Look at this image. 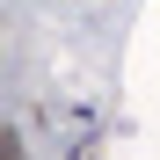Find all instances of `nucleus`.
Instances as JSON below:
<instances>
[{"mask_svg": "<svg viewBox=\"0 0 160 160\" xmlns=\"http://www.w3.org/2000/svg\"><path fill=\"white\" fill-rule=\"evenodd\" d=\"M0 146H8V160H22V138H15V131H8V138H0Z\"/></svg>", "mask_w": 160, "mask_h": 160, "instance_id": "1", "label": "nucleus"}]
</instances>
